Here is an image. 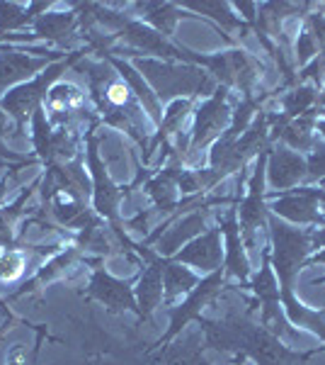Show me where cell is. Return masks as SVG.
<instances>
[{
	"label": "cell",
	"mask_w": 325,
	"mask_h": 365,
	"mask_svg": "<svg viewBox=\"0 0 325 365\" xmlns=\"http://www.w3.org/2000/svg\"><path fill=\"white\" fill-rule=\"evenodd\" d=\"M46 113H51V122H61L63 125V113L66 117L70 113H82V105H85V93L73 83H56L51 86V91L46 93Z\"/></svg>",
	"instance_id": "22"
},
{
	"label": "cell",
	"mask_w": 325,
	"mask_h": 365,
	"mask_svg": "<svg viewBox=\"0 0 325 365\" xmlns=\"http://www.w3.org/2000/svg\"><path fill=\"white\" fill-rule=\"evenodd\" d=\"M318 202H321V210H325V187H318Z\"/></svg>",
	"instance_id": "34"
},
{
	"label": "cell",
	"mask_w": 325,
	"mask_h": 365,
	"mask_svg": "<svg viewBox=\"0 0 325 365\" xmlns=\"http://www.w3.org/2000/svg\"><path fill=\"white\" fill-rule=\"evenodd\" d=\"M170 261L182 263V266H192V270H202V273H214V270L223 268V239L221 229L211 227L190 244H185Z\"/></svg>",
	"instance_id": "14"
},
{
	"label": "cell",
	"mask_w": 325,
	"mask_h": 365,
	"mask_svg": "<svg viewBox=\"0 0 325 365\" xmlns=\"http://www.w3.org/2000/svg\"><path fill=\"white\" fill-rule=\"evenodd\" d=\"M51 3H32L29 8L20 3H0V39L8 37V32L29 25L39 13H44Z\"/></svg>",
	"instance_id": "26"
},
{
	"label": "cell",
	"mask_w": 325,
	"mask_h": 365,
	"mask_svg": "<svg viewBox=\"0 0 325 365\" xmlns=\"http://www.w3.org/2000/svg\"><path fill=\"white\" fill-rule=\"evenodd\" d=\"M318 54H321V51H318V44L313 42L311 34L306 32L304 27H301L299 39H297V66H299V71L304 68V66H309V63H311Z\"/></svg>",
	"instance_id": "30"
},
{
	"label": "cell",
	"mask_w": 325,
	"mask_h": 365,
	"mask_svg": "<svg viewBox=\"0 0 325 365\" xmlns=\"http://www.w3.org/2000/svg\"><path fill=\"white\" fill-rule=\"evenodd\" d=\"M105 58V61H110L112 66L117 68V73L122 76L124 81H127V86L132 88V93L136 96V100L141 103V108H144V113H149V120L153 122V125H161V100H158V96L153 93V88L146 83V78L139 73V71L134 68L132 61H124V58L119 56H112L107 54V51H102L100 54Z\"/></svg>",
	"instance_id": "17"
},
{
	"label": "cell",
	"mask_w": 325,
	"mask_h": 365,
	"mask_svg": "<svg viewBox=\"0 0 325 365\" xmlns=\"http://www.w3.org/2000/svg\"><path fill=\"white\" fill-rule=\"evenodd\" d=\"M75 258H78V246H73V249H68L66 253H58V256L54 258V261H49L46 263L44 268L39 270L37 275H34L32 280H27L25 285L20 287V290L15 292L13 297H20V295H25V292H29V290H34V287L37 285H41V282H49L51 278H54V275H58L61 273V270H66L70 263L75 261Z\"/></svg>",
	"instance_id": "27"
},
{
	"label": "cell",
	"mask_w": 325,
	"mask_h": 365,
	"mask_svg": "<svg viewBox=\"0 0 325 365\" xmlns=\"http://www.w3.org/2000/svg\"><path fill=\"white\" fill-rule=\"evenodd\" d=\"M27 270V253L20 249H5L0 253V282H15Z\"/></svg>",
	"instance_id": "28"
},
{
	"label": "cell",
	"mask_w": 325,
	"mask_h": 365,
	"mask_svg": "<svg viewBox=\"0 0 325 365\" xmlns=\"http://www.w3.org/2000/svg\"><path fill=\"white\" fill-rule=\"evenodd\" d=\"M132 63L146 78V83L153 88L158 100H177L182 96L194 100L197 96H211L216 91L209 73H204L194 63H173L146 56H136Z\"/></svg>",
	"instance_id": "3"
},
{
	"label": "cell",
	"mask_w": 325,
	"mask_h": 365,
	"mask_svg": "<svg viewBox=\"0 0 325 365\" xmlns=\"http://www.w3.org/2000/svg\"><path fill=\"white\" fill-rule=\"evenodd\" d=\"M82 54H85V51H73V54H68L66 61H58V63H54V66L44 68V73H39L37 78H32V81H27V83L13 88L8 96L0 100V110L15 120L17 137H22L27 120H29V117H34V113H37L41 105H44L46 93H49L51 86L58 81V76H61L73 61H78Z\"/></svg>",
	"instance_id": "4"
},
{
	"label": "cell",
	"mask_w": 325,
	"mask_h": 365,
	"mask_svg": "<svg viewBox=\"0 0 325 365\" xmlns=\"http://www.w3.org/2000/svg\"><path fill=\"white\" fill-rule=\"evenodd\" d=\"M180 8L192 10V13H199L202 20L211 17V20H214V29L221 32V37L226 39L230 46H235V39L230 37L228 32H240V37H243V34H247V29H250L238 15L230 13L228 3H211V0H206V3H182Z\"/></svg>",
	"instance_id": "18"
},
{
	"label": "cell",
	"mask_w": 325,
	"mask_h": 365,
	"mask_svg": "<svg viewBox=\"0 0 325 365\" xmlns=\"http://www.w3.org/2000/svg\"><path fill=\"white\" fill-rule=\"evenodd\" d=\"M267 200V212L287 225L294 227H325V215L321 212L318 202V187L313 185H299L289 192H270L265 195Z\"/></svg>",
	"instance_id": "9"
},
{
	"label": "cell",
	"mask_w": 325,
	"mask_h": 365,
	"mask_svg": "<svg viewBox=\"0 0 325 365\" xmlns=\"http://www.w3.org/2000/svg\"><path fill=\"white\" fill-rule=\"evenodd\" d=\"M61 56L63 51H54L49 56H29V51H0V93L41 68H49V61H58Z\"/></svg>",
	"instance_id": "16"
},
{
	"label": "cell",
	"mask_w": 325,
	"mask_h": 365,
	"mask_svg": "<svg viewBox=\"0 0 325 365\" xmlns=\"http://www.w3.org/2000/svg\"><path fill=\"white\" fill-rule=\"evenodd\" d=\"M87 141V170L92 180V212L100 220L112 222V227L119 225V202L129 195V187H119L110 178L107 166L100 158V137L95 134V127L85 132Z\"/></svg>",
	"instance_id": "5"
},
{
	"label": "cell",
	"mask_w": 325,
	"mask_h": 365,
	"mask_svg": "<svg viewBox=\"0 0 325 365\" xmlns=\"http://www.w3.org/2000/svg\"><path fill=\"white\" fill-rule=\"evenodd\" d=\"M134 251L141 258H146V263H149V266L141 270L134 287L136 307H139V322H146L151 319V314L163 302V256H158L156 251H151L144 244H134Z\"/></svg>",
	"instance_id": "11"
},
{
	"label": "cell",
	"mask_w": 325,
	"mask_h": 365,
	"mask_svg": "<svg viewBox=\"0 0 325 365\" xmlns=\"http://www.w3.org/2000/svg\"><path fill=\"white\" fill-rule=\"evenodd\" d=\"M297 83H311L316 86L318 91H323L325 86V51H321L309 66H304L297 71Z\"/></svg>",
	"instance_id": "29"
},
{
	"label": "cell",
	"mask_w": 325,
	"mask_h": 365,
	"mask_svg": "<svg viewBox=\"0 0 325 365\" xmlns=\"http://www.w3.org/2000/svg\"><path fill=\"white\" fill-rule=\"evenodd\" d=\"M134 8L144 13V20H141V22H146V25L153 27L156 32H161L163 37H170L175 25L180 20L197 17V15L187 13V10H182L180 5H175V3H144V5L136 3Z\"/></svg>",
	"instance_id": "23"
},
{
	"label": "cell",
	"mask_w": 325,
	"mask_h": 365,
	"mask_svg": "<svg viewBox=\"0 0 325 365\" xmlns=\"http://www.w3.org/2000/svg\"><path fill=\"white\" fill-rule=\"evenodd\" d=\"M245 314H228L226 319H199L197 324L206 334V346L221 353H240L257 365H301L311 361L325 346L313 351H292L275 334H270L262 324H252Z\"/></svg>",
	"instance_id": "1"
},
{
	"label": "cell",
	"mask_w": 325,
	"mask_h": 365,
	"mask_svg": "<svg viewBox=\"0 0 325 365\" xmlns=\"http://www.w3.org/2000/svg\"><path fill=\"white\" fill-rule=\"evenodd\" d=\"M270 261L279 282V299L297 295V278L306 268L313 249V227H294L275 215H267Z\"/></svg>",
	"instance_id": "2"
},
{
	"label": "cell",
	"mask_w": 325,
	"mask_h": 365,
	"mask_svg": "<svg viewBox=\"0 0 325 365\" xmlns=\"http://www.w3.org/2000/svg\"><path fill=\"white\" fill-rule=\"evenodd\" d=\"M87 295L105 304L110 312H136L139 314L132 282L114 278L105 268H97L92 273L90 282H87Z\"/></svg>",
	"instance_id": "15"
},
{
	"label": "cell",
	"mask_w": 325,
	"mask_h": 365,
	"mask_svg": "<svg viewBox=\"0 0 325 365\" xmlns=\"http://www.w3.org/2000/svg\"><path fill=\"white\" fill-rule=\"evenodd\" d=\"M3 134H5V113L0 110V139H3ZM0 156H5V158H20L17 154H10V151L3 146V141H0Z\"/></svg>",
	"instance_id": "32"
},
{
	"label": "cell",
	"mask_w": 325,
	"mask_h": 365,
	"mask_svg": "<svg viewBox=\"0 0 325 365\" xmlns=\"http://www.w3.org/2000/svg\"><path fill=\"white\" fill-rule=\"evenodd\" d=\"M279 302H282V309H284L287 319L292 322L294 327L309 329V331H313L325 344V309L306 307V304L301 302L297 295L287 297V299H279Z\"/></svg>",
	"instance_id": "25"
},
{
	"label": "cell",
	"mask_w": 325,
	"mask_h": 365,
	"mask_svg": "<svg viewBox=\"0 0 325 365\" xmlns=\"http://www.w3.org/2000/svg\"><path fill=\"white\" fill-rule=\"evenodd\" d=\"M311 266H325V249H321L318 253H311L309 261H306V268Z\"/></svg>",
	"instance_id": "33"
},
{
	"label": "cell",
	"mask_w": 325,
	"mask_h": 365,
	"mask_svg": "<svg viewBox=\"0 0 325 365\" xmlns=\"http://www.w3.org/2000/svg\"><path fill=\"white\" fill-rule=\"evenodd\" d=\"M192 103H194L192 98H177V100H170L168 108H165V113H163V117H161V125H158L156 137H153V141L149 144V149H146V154H144V163H149V161H151L153 151H156L158 146H161V144H168V139H170V137H175V134L180 132L182 122L187 120V115H190V110H192Z\"/></svg>",
	"instance_id": "21"
},
{
	"label": "cell",
	"mask_w": 325,
	"mask_h": 365,
	"mask_svg": "<svg viewBox=\"0 0 325 365\" xmlns=\"http://www.w3.org/2000/svg\"><path fill=\"white\" fill-rule=\"evenodd\" d=\"M75 25H78V13H44L34 20V37L66 44V39L73 37Z\"/></svg>",
	"instance_id": "24"
},
{
	"label": "cell",
	"mask_w": 325,
	"mask_h": 365,
	"mask_svg": "<svg viewBox=\"0 0 325 365\" xmlns=\"http://www.w3.org/2000/svg\"><path fill=\"white\" fill-rule=\"evenodd\" d=\"M304 29L313 37V42L318 44V51H325V13L323 10H316V13L306 15Z\"/></svg>",
	"instance_id": "31"
},
{
	"label": "cell",
	"mask_w": 325,
	"mask_h": 365,
	"mask_svg": "<svg viewBox=\"0 0 325 365\" xmlns=\"http://www.w3.org/2000/svg\"><path fill=\"white\" fill-rule=\"evenodd\" d=\"M230 117H233V113H230V108H228V88L216 86V91L197 108L194 127L190 132V146H187V158L209 149V144H214V141L228 129Z\"/></svg>",
	"instance_id": "6"
},
{
	"label": "cell",
	"mask_w": 325,
	"mask_h": 365,
	"mask_svg": "<svg viewBox=\"0 0 325 365\" xmlns=\"http://www.w3.org/2000/svg\"><path fill=\"white\" fill-rule=\"evenodd\" d=\"M221 202H238V200H223V197H209L199 205L197 210H192L190 215H185L182 220H175L170 222V229H165L158 239V246H156V253L163 258H170L175 256L177 251L182 249L185 244H190L192 239H197L199 234H204V227H206V212L202 210H209L211 205H221Z\"/></svg>",
	"instance_id": "13"
},
{
	"label": "cell",
	"mask_w": 325,
	"mask_h": 365,
	"mask_svg": "<svg viewBox=\"0 0 325 365\" xmlns=\"http://www.w3.org/2000/svg\"><path fill=\"white\" fill-rule=\"evenodd\" d=\"M182 166H168L163 168L161 173H156L153 178L146 180L144 190L146 195L153 200V212H163V215H168V212L177 210V205H180V190H177V175H180Z\"/></svg>",
	"instance_id": "19"
},
{
	"label": "cell",
	"mask_w": 325,
	"mask_h": 365,
	"mask_svg": "<svg viewBox=\"0 0 325 365\" xmlns=\"http://www.w3.org/2000/svg\"><path fill=\"white\" fill-rule=\"evenodd\" d=\"M22 356V349H15V353H13V361H10L8 365H17V358Z\"/></svg>",
	"instance_id": "36"
},
{
	"label": "cell",
	"mask_w": 325,
	"mask_h": 365,
	"mask_svg": "<svg viewBox=\"0 0 325 365\" xmlns=\"http://www.w3.org/2000/svg\"><path fill=\"white\" fill-rule=\"evenodd\" d=\"M218 229H221L223 239V275H226V280L235 278L245 287L252 275V268L245 253V241L238 225V205L235 202H230V207L218 217Z\"/></svg>",
	"instance_id": "10"
},
{
	"label": "cell",
	"mask_w": 325,
	"mask_h": 365,
	"mask_svg": "<svg viewBox=\"0 0 325 365\" xmlns=\"http://www.w3.org/2000/svg\"><path fill=\"white\" fill-rule=\"evenodd\" d=\"M199 280L202 278L192 268L170 261V258H163V304L168 309L175 307V299L190 295Z\"/></svg>",
	"instance_id": "20"
},
{
	"label": "cell",
	"mask_w": 325,
	"mask_h": 365,
	"mask_svg": "<svg viewBox=\"0 0 325 365\" xmlns=\"http://www.w3.org/2000/svg\"><path fill=\"white\" fill-rule=\"evenodd\" d=\"M10 324H13V317H8V322H5L3 327H0V341H3V334H5V331H8V329H10Z\"/></svg>",
	"instance_id": "35"
},
{
	"label": "cell",
	"mask_w": 325,
	"mask_h": 365,
	"mask_svg": "<svg viewBox=\"0 0 325 365\" xmlns=\"http://www.w3.org/2000/svg\"><path fill=\"white\" fill-rule=\"evenodd\" d=\"M265 173H267V185L272 187L270 192H289L306 182L309 163H306L304 154L279 144L267 149V170Z\"/></svg>",
	"instance_id": "12"
},
{
	"label": "cell",
	"mask_w": 325,
	"mask_h": 365,
	"mask_svg": "<svg viewBox=\"0 0 325 365\" xmlns=\"http://www.w3.org/2000/svg\"><path fill=\"white\" fill-rule=\"evenodd\" d=\"M223 285H226V275H223V268L221 270H214V273L204 275L202 280L197 282V287L182 299L180 304L170 307V329L163 334L161 339L156 341L153 349H161V346H168L182 329L187 327L190 322H199L202 319V309L209 307L214 302L216 295H221Z\"/></svg>",
	"instance_id": "8"
},
{
	"label": "cell",
	"mask_w": 325,
	"mask_h": 365,
	"mask_svg": "<svg viewBox=\"0 0 325 365\" xmlns=\"http://www.w3.org/2000/svg\"><path fill=\"white\" fill-rule=\"evenodd\" d=\"M267 151H262L255 158V166H252V173L247 178V190L245 197L238 200V225H240V234H243L245 249H255V234L260 227H267Z\"/></svg>",
	"instance_id": "7"
}]
</instances>
